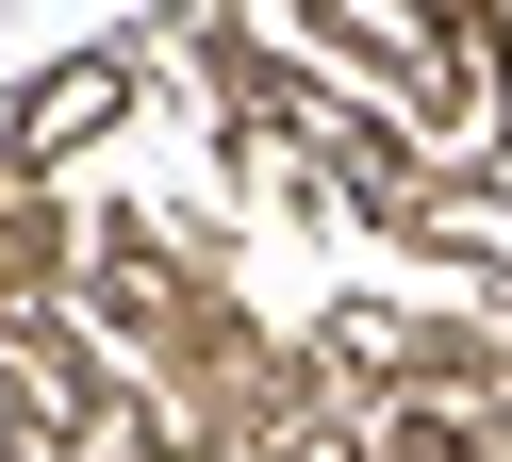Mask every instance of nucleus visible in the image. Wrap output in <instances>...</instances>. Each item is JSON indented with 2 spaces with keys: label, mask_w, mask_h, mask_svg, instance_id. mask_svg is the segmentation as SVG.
<instances>
[{
  "label": "nucleus",
  "mask_w": 512,
  "mask_h": 462,
  "mask_svg": "<svg viewBox=\"0 0 512 462\" xmlns=\"http://www.w3.org/2000/svg\"><path fill=\"white\" fill-rule=\"evenodd\" d=\"M116 116H133V50H83V66H50V83L0 116V149L50 165V149H83V132H116Z\"/></svg>",
  "instance_id": "nucleus-1"
},
{
  "label": "nucleus",
  "mask_w": 512,
  "mask_h": 462,
  "mask_svg": "<svg viewBox=\"0 0 512 462\" xmlns=\"http://www.w3.org/2000/svg\"><path fill=\"white\" fill-rule=\"evenodd\" d=\"M397 462H479V446H463L446 413H413V429H397Z\"/></svg>",
  "instance_id": "nucleus-2"
}]
</instances>
